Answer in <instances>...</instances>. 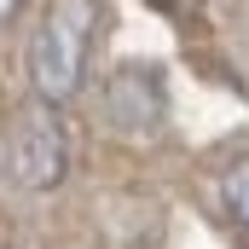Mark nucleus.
Masks as SVG:
<instances>
[{"label":"nucleus","instance_id":"1","mask_svg":"<svg viewBox=\"0 0 249 249\" xmlns=\"http://www.w3.org/2000/svg\"><path fill=\"white\" fill-rule=\"evenodd\" d=\"M99 0H53L41 12L35 47H29V75H35V99L47 105H70L87 81V58H93V35H99Z\"/></svg>","mask_w":249,"mask_h":249},{"label":"nucleus","instance_id":"2","mask_svg":"<svg viewBox=\"0 0 249 249\" xmlns=\"http://www.w3.org/2000/svg\"><path fill=\"white\" fill-rule=\"evenodd\" d=\"M64 105H23L18 122H12V139H6V168L23 191H53L70 174V133H64Z\"/></svg>","mask_w":249,"mask_h":249},{"label":"nucleus","instance_id":"3","mask_svg":"<svg viewBox=\"0 0 249 249\" xmlns=\"http://www.w3.org/2000/svg\"><path fill=\"white\" fill-rule=\"evenodd\" d=\"M168 116V99H162V75L157 70H145V64H133V70H116L110 81H105V122L133 133V139H145V133H157Z\"/></svg>","mask_w":249,"mask_h":249},{"label":"nucleus","instance_id":"4","mask_svg":"<svg viewBox=\"0 0 249 249\" xmlns=\"http://www.w3.org/2000/svg\"><path fill=\"white\" fill-rule=\"evenodd\" d=\"M220 203H226V214H232L238 226H249V157L226 168V180H220Z\"/></svg>","mask_w":249,"mask_h":249},{"label":"nucleus","instance_id":"5","mask_svg":"<svg viewBox=\"0 0 249 249\" xmlns=\"http://www.w3.org/2000/svg\"><path fill=\"white\" fill-rule=\"evenodd\" d=\"M151 6H157V12H168V18H186V12L203 6V0H151Z\"/></svg>","mask_w":249,"mask_h":249},{"label":"nucleus","instance_id":"6","mask_svg":"<svg viewBox=\"0 0 249 249\" xmlns=\"http://www.w3.org/2000/svg\"><path fill=\"white\" fill-rule=\"evenodd\" d=\"M18 12H23V0H0V29H6V23H12Z\"/></svg>","mask_w":249,"mask_h":249}]
</instances>
